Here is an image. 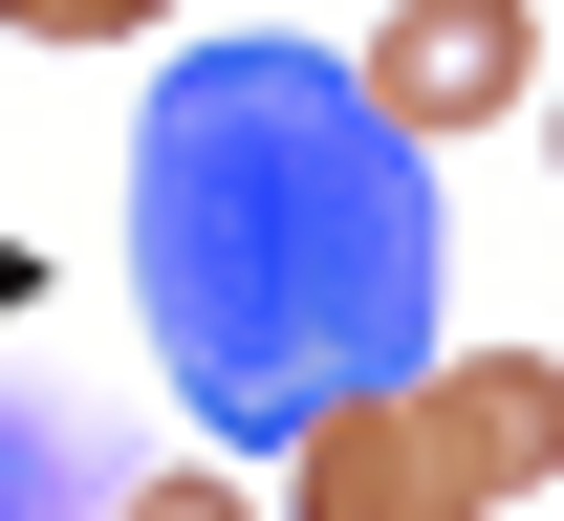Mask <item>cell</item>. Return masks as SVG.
Here are the masks:
<instances>
[{
    "instance_id": "obj_1",
    "label": "cell",
    "mask_w": 564,
    "mask_h": 521,
    "mask_svg": "<svg viewBox=\"0 0 564 521\" xmlns=\"http://www.w3.org/2000/svg\"><path fill=\"white\" fill-rule=\"evenodd\" d=\"M434 261H456V218H434V152L369 109V66L174 44L131 131V304L217 435L282 456L326 391L434 370Z\"/></svg>"
},
{
    "instance_id": "obj_2",
    "label": "cell",
    "mask_w": 564,
    "mask_h": 521,
    "mask_svg": "<svg viewBox=\"0 0 564 521\" xmlns=\"http://www.w3.org/2000/svg\"><path fill=\"white\" fill-rule=\"evenodd\" d=\"M282 521H499V500L456 478L434 391H413V370H369V391H326V413L282 435Z\"/></svg>"
},
{
    "instance_id": "obj_3",
    "label": "cell",
    "mask_w": 564,
    "mask_h": 521,
    "mask_svg": "<svg viewBox=\"0 0 564 521\" xmlns=\"http://www.w3.org/2000/svg\"><path fill=\"white\" fill-rule=\"evenodd\" d=\"M369 109L413 152H478L499 109H543V0H391L369 22Z\"/></svg>"
},
{
    "instance_id": "obj_4",
    "label": "cell",
    "mask_w": 564,
    "mask_h": 521,
    "mask_svg": "<svg viewBox=\"0 0 564 521\" xmlns=\"http://www.w3.org/2000/svg\"><path fill=\"white\" fill-rule=\"evenodd\" d=\"M434 435H456V478H478V500H543V478H564V370H543V348H434Z\"/></svg>"
},
{
    "instance_id": "obj_5",
    "label": "cell",
    "mask_w": 564,
    "mask_h": 521,
    "mask_svg": "<svg viewBox=\"0 0 564 521\" xmlns=\"http://www.w3.org/2000/svg\"><path fill=\"white\" fill-rule=\"evenodd\" d=\"M0 521H109V478H87V435L44 391H0Z\"/></svg>"
},
{
    "instance_id": "obj_6",
    "label": "cell",
    "mask_w": 564,
    "mask_h": 521,
    "mask_svg": "<svg viewBox=\"0 0 564 521\" xmlns=\"http://www.w3.org/2000/svg\"><path fill=\"white\" fill-rule=\"evenodd\" d=\"M109 521H261V478H217V456H174V478H109Z\"/></svg>"
},
{
    "instance_id": "obj_7",
    "label": "cell",
    "mask_w": 564,
    "mask_h": 521,
    "mask_svg": "<svg viewBox=\"0 0 564 521\" xmlns=\"http://www.w3.org/2000/svg\"><path fill=\"white\" fill-rule=\"evenodd\" d=\"M0 22H22V44H152L174 0H0Z\"/></svg>"
},
{
    "instance_id": "obj_8",
    "label": "cell",
    "mask_w": 564,
    "mask_h": 521,
    "mask_svg": "<svg viewBox=\"0 0 564 521\" xmlns=\"http://www.w3.org/2000/svg\"><path fill=\"white\" fill-rule=\"evenodd\" d=\"M543 152H564V66H543Z\"/></svg>"
}]
</instances>
